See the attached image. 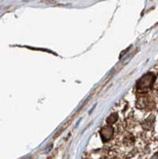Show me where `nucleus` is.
<instances>
[{"instance_id": "obj_1", "label": "nucleus", "mask_w": 158, "mask_h": 159, "mask_svg": "<svg viewBox=\"0 0 158 159\" xmlns=\"http://www.w3.org/2000/svg\"><path fill=\"white\" fill-rule=\"evenodd\" d=\"M154 81V75L151 73H148L143 75V77H142L139 82H138V90L139 91H147V89H149L152 86Z\"/></svg>"}, {"instance_id": "obj_2", "label": "nucleus", "mask_w": 158, "mask_h": 159, "mask_svg": "<svg viewBox=\"0 0 158 159\" xmlns=\"http://www.w3.org/2000/svg\"><path fill=\"white\" fill-rule=\"evenodd\" d=\"M101 138L102 139V141L106 142V141H108V140H111L112 136H113V129L112 127H105L104 129H102L101 131Z\"/></svg>"}, {"instance_id": "obj_3", "label": "nucleus", "mask_w": 158, "mask_h": 159, "mask_svg": "<svg viewBox=\"0 0 158 159\" xmlns=\"http://www.w3.org/2000/svg\"><path fill=\"white\" fill-rule=\"evenodd\" d=\"M116 120H117V115H116V114H111L107 118V123L111 124V123H114V121H116Z\"/></svg>"}]
</instances>
